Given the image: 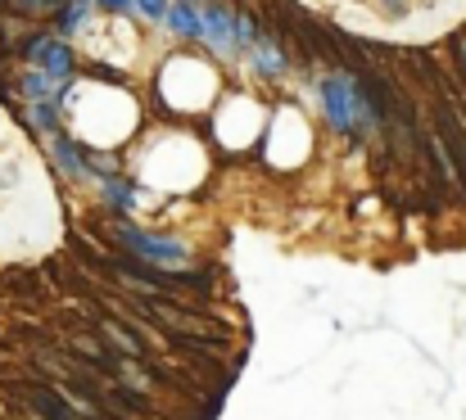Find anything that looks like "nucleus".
I'll return each instance as SVG.
<instances>
[{
	"label": "nucleus",
	"instance_id": "f257e3e1",
	"mask_svg": "<svg viewBox=\"0 0 466 420\" xmlns=\"http://www.w3.org/2000/svg\"><path fill=\"white\" fill-rule=\"evenodd\" d=\"M109 235H113V244H118L122 253L141 258V262H154V267H159V262H186V258H190V249H186L181 240H163V235L137 231L131 222H113Z\"/></svg>",
	"mask_w": 466,
	"mask_h": 420
},
{
	"label": "nucleus",
	"instance_id": "39448f33",
	"mask_svg": "<svg viewBox=\"0 0 466 420\" xmlns=\"http://www.w3.org/2000/svg\"><path fill=\"white\" fill-rule=\"evenodd\" d=\"M163 19H168L172 32H181V37H199V19H195V10H190V0H181V5L163 10Z\"/></svg>",
	"mask_w": 466,
	"mask_h": 420
},
{
	"label": "nucleus",
	"instance_id": "f03ea898",
	"mask_svg": "<svg viewBox=\"0 0 466 420\" xmlns=\"http://www.w3.org/2000/svg\"><path fill=\"white\" fill-rule=\"evenodd\" d=\"M321 104L330 113V122H336L340 131H354V104H349V78L340 82H326L321 86Z\"/></svg>",
	"mask_w": 466,
	"mask_h": 420
},
{
	"label": "nucleus",
	"instance_id": "20e7f679",
	"mask_svg": "<svg viewBox=\"0 0 466 420\" xmlns=\"http://www.w3.org/2000/svg\"><path fill=\"white\" fill-rule=\"evenodd\" d=\"M54 154H59V168L69 172V177H82V172H87V168H82V154H78V145H73V136L54 131Z\"/></svg>",
	"mask_w": 466,
	"mask_h": 420
},
{
	"label": "nucleus",
	"instance_id": "1a4fd4ad",
	"mask_svg": "<svg viewBox=\"0 0 466 420\" xmlns=\"http://www.w3.org/2000/svg\"><path fill=\"white\" fill-rule=\"evenodd\" d=\"M91 78H104V82H127V78L118 73V68H104V63H96V68H91Z\"/></svg>",
	"mask_w": 466,
	"mask_h": 420
},
{
	"label": "nucleus",
	"instance_id": "0eeeda50",
	"mask_svg": "<svg viewBox=\"0 0 466 420\" xmlns=\"http://www.w3.org/2000/svg\"><path fill=\"white\" fill-rule=\"evenodd\" d=\"M23 95H28L32 104H41V100H50V82H46L41 73H28V78H23Z\"/></svg>",
	"mask_w": 466,
	"mask_h": 420
},
{
	"label": "nucleus",
	"instance_id": "9d476101",
	"mask_svg": "<svg viewBox=\"0 0 466 420\" xmlns=\"http://www.w3.org/2000/svg\"><path fill=\"white\" fill-rule=\"evenodd\" d=\"M141 10H146V14H154V19H163V10H168V5H163V0H141Z\"/></svg>",
	"mask_w": 466,
	"mask_h": 420
},
{
	"label": "nucleus",
	"instance_id": "6e6552de",
	"mask_svg": "<svg viewBox=\"0 0 466 420\" xmlns=\"http://www.w3.org/2000/svg\"><path fill=\"white\" fill-rule=\"evenodd\" d=\"M5 5L19 14H37V10H50V0H5Z\"/></svg>",
	"mask_w": 466,
	"mask_h": 420
},
{
	"label": "nucleus",
	"instance_id": "7ed1b4c3",
	"mask_svg": "<svg viewBox=\"0 0 466 420\" xmlns=\"http://www.w3.org/2000/svg\"><path fill=\"white\" fill-rule=\"evenodd\" d=\"M37 63L46 68V82H59V78H69V73H73V54H69V45H59L54 37L46 41V50H41Z\"/></svg>",
	"mask_w": 466,
	"mask_h": 420
},
{
	"label": "nucleus",
	"instance_id": "9b49d317",
	"mask_svg": "<svg viewBox=\"0 0 466 420\" xmlns=\"http://www.w3.org/2000/svg\"><path fill=\"white\" fill-rule=\"evenodd\" d=\"M100 5H104V10H127L131 0H100Z\"/></svg>",
	"mask_w": 466,
	"mask_h": 420
},
{
	"label": "nucleus",
	"instance_id": "423d86ee",
	"mask_svg": "<svg viewBox=\"0 0 466 420\" xmlns=\"http://www.w3.org/2000/svg\"><path fill=\"white\" fill-rule=\"evenodd\" d=\"M104 199H109V208H113V213L122 218L127 208H131V199H137V194H131V185H122L118 177H109V185H104Z\"/></svg>",
	"mask_w": 466,
	"mask_h": 420
},
{
	"label": "nucleus",
	"instance_id": "f8f14e48",
	"mask_svg": "<svg viewBox=\"0 0 466 420\" xmlns=\"http://www.w3.org/2000/svg\"><path fill=\"white\" fill-rule=\"evenodd\" d=\"M0 5H5V0H0Z\"/></svg>",
	"mask_w": 466,
	"mask_h": 420
}]
</instances>
